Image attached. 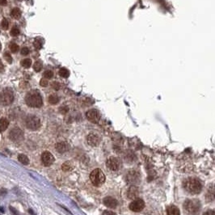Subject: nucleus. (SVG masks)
Wrapping results in <instances>:
<instances>
[{
    "instance_id": "1",
    "label": "nucleus",
    "mask_w": 215,
    "mask_h": 215,
    "mask_svg": "<svg viewBox=\"0 0 215 215\" xmlns=\"http://www.w3.org/2000/svg\"><path fill=\"white\" fill-rule=\"evenodd\" d=\"M184 189H185L187 193L190 194H198L201 193V189H202V185L199 179H196V178H189L184 181Z\"/></svg>"
},
{
    "instance_id": "2",
    "label": "nucleus",
    "mask_w": 215,
    "mask_h": 215,
    "mask_svg": "<svg viewBox=\"0 0 215 215\" xmlns=\"http://www.w3.org/2000/svg\"><path fill=\"white\" fill-rule=\"evenodd\" d=\"M27 105L32 108H41L43 104V100L41 94L37 91H31L25 96Z\"/></svg>"
},
{
    "instance_id": "3",
    "label": "nucleus",
    "mask_w": 215,
    "mask_h": 215,
    "mask_svg": "<svg viewBox=\"0 0 215 215\" xmlns=\"http://www.w3.org/2000/svg\"><path fill=\"white\" fill-rule=\"evenodd\" d=\"M184 209L188 215H197L201 209V202L198 200H186L184 203Z\"/></svg>"
},
{
    "instance_id": "4",
    "label": "nucleus",
    "mask_w": 215,
    "mask_h": 215,
    "mask_svg": "<svg viewBox=\"0 0 215 215\" xmlns=\"http://www.w3.org/2000/svg\"><path fill=\"white\" fill-rule=\"evenodd\" d=\"M90 179L92 184L96 187H100L105 182V175L99 168L93 170L90 175Z\"/></svg>"
},
{
    "instance_id": "5",
    "label": "nucleus",
    "mask_w": 215,
    "mask_h": 215,
    "mask_svg": "<svg viewBox=\"0 0 215 215\" xmlns=\"http://www.w3.org/2000/svg\"><path fill=\"white\" fill-rule=\"evenodd\" d=\"M14 100V93L11 88L3 89L0 93V104L3 106H8Z\"/></svg>"
},
{
    "instance_id": "6",
    "label": "nucleus",
    "mask_w": 215,
    "mask_h": 215,
    "mask_svg": "<svg viewBox=\"0 0 215 215\" xmlns=\"http://www.w3.org/2000/svg\"><path fill=\"white\" fill-rule=\"evenodd\" d=\"M25 125H26V127L28 130L35 131L41 127V121L36 116L29 115L27 117Z\"/></svg>"
},
{
    "instance_id": "7",
    "label": "nucleus",
    "mask_w": 215,
    "mask_h": 215,
    "mask_svg": "<svg viewBox=\"0 0 215 215\" xmlns=\"http://www.w3.org/2000/svg\"><path fill=\"white\" fill-rule=\"evenodd\" d=\"M9 137L14 142H20L24 140V132L20 130V128L16 127L11 130Z\"/></svg>"
},
{
    "instance_id": "8",
    "label": "nucleus",
    "mask_w": 215,
    "mask_h": 215,
    "mask_svg": "<svg viewBox=\"0 0 215 215\" xmlns=\"http://www.w3.org/2000/svg\"><path fill=\"white\" fill-rule=\"evenodd\" d=\"M144 207H145V202L143 201V200L139 199V198L135 199L130 204V209L134 212L141 211L144 209Z\"/></svg>"
},
{
    "instance_id": "9",
    "label": "nucleus",
    "mask_w": 215,
    "mask_h": 215,
    "mask_svg": "<svg viewBox=\"0 0 215 215\" xmlns=\"http://www.w3.org/2000/svg\"><path fill=\"white\" fill-rule=\"evenodd\" d=\"M106 165H107L108 168H109L112 171H116L119 170L121 163H120V160H118L117 158L109 157L107 160V162H106Z\"/></svg>"
},
{
    "instance_id": "10",
    "label": "nucleus",
    "mask_w": 215,
    "mask_h": 215,
    "mask_svg": "<svg viewBox=\"0 0 215 215\" xmlns=\"http://www.w3.org/2000/svg\"><path fill=\"white\" fill-rule=\"evenodd\" d=\"M54 157L52 154L49 151H45L41 155L42 163L45 167H50L54 163Z\"/></svg>"
},
{
    "instance_id": "11",
    "label": "nucleus",
    "mask_w": 215,
    "mask_h": 215,
    "mask_svg": "<svg viewBox=\"0 0 215 215\" xmlns=\"http://www.w3.org/2000/svg\"><path fill=\"white\" fill-rule=\"evenodd\" d=\"M86 117H87L88 121H90L92 123H98L100 118V113L96 109H91L87 112Z\"/></svg>"
},
{
    "instance_id": "12",
    "label": "nucleus",
    "mask_w": 215,
    "mask_h": 215,
    "mask_svg": "<svg viewBox=\"0 0 215 215\" xmlns=\"http://www.w3.org/2000/svg\"><path fill=\"white\" fill-rule=\"evenodd\" d=\"M88 143L92 146H97L100 142V138L97 134H91L88 136Z\"/></svg>"
},
{
    "instance_id": "13",
    "label": "nucleus",
    "mask_w": 215,
    "mask_h": 215,
    "mask_svg": "<svg viewBox=\"0 0 215 215\" xmlns=\"http://www.w3.org/2000/svg\"><path fill=\"white\" fill-rule=\"evenodd\" d=\"M104 204L108 208H116L117 206V201L112 197H107L104 199Z\"/></svg>"
},
{
    "instance_id": "14",
    "label": "nucleus",
    "mask_w": 215,
    "mask_h": 215,
    "mask_svg": "<svg viewBox=\"0 0 215 215\" xmlns=\"http://www.w3.org/2000/svg\"><path fill=\"white\" fill-rule=\"evenodd\" d=\"M55 148L59 153H65V152L68 151V150L70 149V146L67 142L61 141V142H58V143L56 144Z\"/></svg>"
},
{
    "instance_id": "15",
    "label": "nucleus",
    "mask_w": 215,
    "mask_h": 215,
    "mask_svg": "<svg viewBox=\"0 0 215 215\" xmlns=\"http://www.w3.org/2000/svg\"><path fill=\"white\" fill-rule=\"evenodd\" d=\"M138 195V190L136 187L134 186H131L130 188V189L128 190L127 193V196L130 199H136Z\"/></svg>"
},
{
    "instance_id": "16",
    "label": "nucleus",
    "mask_w": 215,
    "mask_h": 215,
    "mask_svg": "<svg viewBox=\"0 0 215 215\" xmlns=\"http://www.w3.org/2000/svg\"><path fill=\"white\" fill-rule=\"evenodd\" d=\"M167 215H180V212L178 207L175 205H171L167 209Z\"/></svg>"
},
{
    "instance_id": "17",
    "label": "nucleus",
    "mask_w": 215,
    "mask_h": 215,
    "mask_svg": "<svg viewBox=\"0 0 215 215\" xmlns=\"http://www.w3.org/2000/svg\"><path fill=\"white\" fill-rule=\"evenodd\" d=\"M8 126H9V122L6 118H2L0 119V133L5 131L7 129Z\"/></svg>"
},
{
    "instance_id": "18",
    "label": "nucleus",
    "mask_w": 215,
    "mask_h": 215,
    "mask_svg": "<svg viewBox=\"0 0 215 215\" xmlns=\"http://www.w3.org/2000/svg\"><path fill=\"white\" fill-rule=\"evenodd\" d=\"M11 16H12V18L16 19V20H18L20 16H21V12H20V10L19 8H13L12 10V12H11Z\"/></svg>"
},
{
    "instance_id": "19",
    "label": "nucleus",
    "mask_w": 215,
    "mask_h": 215,
    "mask_svg": "<svg viewBox=\"0 0 215 215\" xmlns=\"http://www.w3.org/2000/svg\"><path fill=\"white\" fill-rule=\"evenodd\" d=\"M18 160L20 162V163L24 164V165H28L29 163V160L28 158L25 155H23V154H20L18 155Z\"/></svg>"
},
{
    "instance_id": "20",
    "label": "nucleus",
    "mask_w": 215,
    "mask_h": 215,
    "mask_svg": "<svg viewBox=\"0 0 215 215\" xmlns=\"http://www.w3.org/2000/svg\"><path fill=\"white\" fill-rule=\"evenodd\" d=\"M137 173H135V171H130V173L127 175V179L129 182H134L136 181L137 179Z\"/></svg>"
},
{
    "instance_id": "21",
    "label": "nucleus",
    "mask_w": 215,
    "mask_h": 215,
    "mask_svg": "<svg viewBox=\"0 0 215 215\" xmlns=\"http://www.w3.org/2000/svg\"><path fill=\"white\" fill-rule=\"evenodd\" d=\"M72 168H73V164H72L71 162H70V161L65 162L62 166V169L65 171H70Z\"/></svg>"
},
{
    "instance_id": "22",
    "label": "nucleus",
    "mask_w": 215,
    "mask_h": 215,
    "mask_svg": "<svg viewBox=\"0 0 215 215\" xmlns=\"http://www.w3.org/2000/svg\"><path fill=\"white\" fill-rule=\"evenodd\" d=\"M59 75L62 78H68L70 76V71L66 68H61L59 70Z\"/></svg>"
},
{
    "instance_id": "23",
    "label": "nucleus",
    "mask_w": 215,
    "mask_h": 215,
    "mask_svg": "<svg viewBox=\"0 0 215 215\" xmlns=\"http://www.w3.org/2000/svg\"><path fill=\"white\" fill-rule=\"evenodd\" d=\"M42 45H43V41H42V40L41 38H36V40L34 41L33 42V45L36 50H40V49H41Z\"/></svg>"
},
{
    "instance_id": "24",
    "label": "nucleus",
    "mask_w": 215,
    "mask_h": 215,
    "mask_svg": "<svg viewBox=\"0 0 215 215\" xmlns=\"http://www.w3.org/2000/svg\"><path fill=\"white\" fill-rule=\"evenodd\" d=\"M42 67H43V65L41 61H36L33 65V69L36 72H40L42 70Z\"/></svg>"
},
{
    "instance_id": "25",
    "label": "nucleus",
    "mask_w": 215,
    "mask_h": 215,
    "mask_svg": "<svg viewBox=\"0 0 215 215\" xmlns=\"http://www.w3.org/2000/svg\"><path fill=\"white\" fill-rule=\"evenodd\" d=\"M21 65L24 68H29L32 66V60L29 59V58H25L21 62Z\"/></svg>"
},
{
    "instance_id": "26",
    "label": "nucleus",
    "mask_w": 215,
    "mask_h": 215,
    "mask_svg": "<svg viewBox=\"0 0 215 215\" xmlns=\"http://www.w3.org/2000/svg\"><path fill=\"white\" fill-rule=\"evenodd\" d=\"M58 101H59V99H58V97L57 96L52 95V96H50V97H49V102H50V104H58Z\"/></svg>"
},
{
    "instance_id": "27",
    "label": "nucleus",
    "mask_w": 215,
    "mask_h": 215,
    "mask_svg": "<svg viewBox=\"0 0 215 215\" xmlns=\"http://www.w3.org/2000/svg\"><path fill=\"white\" fill-rule=\"evenodd\" d=\"M19 34H20V30H19V28H17V27L12 28V31H11V35H12V36H18Z\"/></svg>"
},
{
    "instance_id": "28",
    "label": "nucleus",
    "mask_w": 215,
    "mask_h": 215,
    "mask_svg": "<svg viewBox=\"0 0 215 215\" xmlns=\"http://www.w3.org/2000/svg\"><path fill=\"white\" fill-rule=\"evenodd\" d=\"M10 50L12 53H16L19 50V46L15 43H12L10 45Z\"/></svg>"
},
{
    "instance_id": "29",
    "label": "nucleus",
    "mask_w": 215,
    "mask_h": 215,
    "mask_svg": "<svg viewBox=\"0 0 215 215\" xmlns=\"http://www.w3.org/2000/svg\"><path fill=\"white\" fill-rule=\"evenodd\" d=\"M54 76V73L51 70H46L44 73V77L45 79H51Z\"/></svg>"
},
{
    "instance_id": "30",
    "label": "nucleus",
    "mask_w": 215,
    "mask_h": 215,
    "mask_svg": "<svg viewBox=\"0 0 215 215\" xmlns=\"http://www.w3.org/2000/svg\"><path fill=\"white\" fill-rule=\"evenodd\" d=\"M4 58H5L7 62H9V63H12V56H11V54H9V53H8V52H6V53H5V54H4Z\"/></svg>"
},
{
    "instance_id": "31",
    "label": "nucleus",
    "mask_w": 215,
    "mask_h": 215,
    "mask_svg": "<svg viewBox=\"0 0 215 215\" xmlns=\"http://www.w3.org/2000/svg\"><path fill=\"white\" fill-rule=\"evenodd\" d=\"M1 25H2V28L3 29H7L8 27H9V22H8V20H7V19H3L2 21V24H1Z\"/></svg>"
},
{
    "instance_id": "32",
    "label": "nucleus",
    "mask_w": 215,
    "mask_h": 215,
    "mask_svg": "<svg viewBox=\"0 0 215 215\" xmlns=\"http://www.w3.org/2000/svg\"><path fill=\"white\" fill-rule=\"evenodd\" d=\"M209 197H213V199H215V187L213 189H209V195H207Z\"/></svg>"
},
{
    "instance_id": "33",
    "label": "nucleus",
    "mask_w": 215,
    "mask_h": 215,
    "mask_svg": "<svg viewBox=\"0 0 215 215\" xmlns=\"http://www.w3.org/2000/svg\"><path fill=\"white\" fill-rule=\"evenodd\" d=\"M48 84V80L45 79H42L40 82V85L41 86V87H47Z\"/></svg>"
},
{
    "instance_id": "34",
    "label": "nucleus",
    "mask_w": 215,
    "mask_h": 215,
    "mask_svg": "<svg viewBox=\"0 0 215 215\" xmlns=\"http://www.w3.org/2000/svg\"><path fill=\"white\" fill-rule=\"evenodd\" d=\"M29 54V50H28L27 47H24V48L21 50V54L24 56H26Z\"/></svg>"
},
{
    "instance_id": "35",
    "label": "nucleus",
    "mask_w": 215,
    "mask_h": 215,
    "mask_svg": "<svg viewBox=\"0 0 215 215\" xmlns=\"http://www.w3.org/2000/svg\"><path fill=\"white\" fill-rule=\"evenodd\" d=\"M52 88H54V90H56V91H58L60 88V85L58 83H56V82H54V83H53L52 84Z\"/></svg>"
},
{
    "instance_id": "36",
    "label": "nucleus",
    "mask_w": 215,
    "mask_h": 215,
    "mask_svg": "<svg viewBox=\"0 0 215 215\" xmlns=\"http://www.w3.org/2000/svg\"><path fill=\"white\" fill-rule=\"evenodd\" d=\"M102 215H117L114 212L110 211V210H105V211L103 212V214Z\"/></svg>"
},
{
    "instance_id": "37",
    "label": "nucleus",
    "mask_w": 215,
    "mask_h": 215,
    "mask_svg": "<svg viewBox=\"0 0 215 215\" xmlns=\"http://www.w3.org/2000/svg\"><path fill=\"white\" fill-rule=\"evenodd\" d=\"M203 215H215V211L209 209V210H207L205 213H204Z\"/></svg>"
},
{
    "instance_id": "38",
    "label": "nucleus",
    "mask_w": 215,
    "mask_h": 215,
    "mask_svg": "<svg viewBox=\"0 0 215 215\" xmlns=\"http://www.w3.org/2000/svg\"><path fill=\"white\" fill-rule=\"evenodd\" d=\"M3 70V65H2V61L0 60V73Z\"/></svg>"
},
{
    "instance_id": "39",
    "label": "nucleus",
    "mask_w": 215,
    "mask_h": 215,
    "mask_svg": "<svg viewBox=\"0 0 215 215\" xmlns=\"http://www.w3.org/2000/svg\"><path fill=\"white\" fill-rule=\"evenodd\" d=\"M6 4H7V0H0V5L3 6V5H6Z\"/></svg>"
},
{
    "instance_id": "40",
    "label": "nucleus",
    "mask_w": 215,
    "mask_h": 215,
    "mask_svg": "<svg viewBox=\"0 0 215 215\" xmlns=\"http://www.w3.org/2000/svg\"><path fill=\"white\" fill-rule=\"evenodd\" d=\"M0 49H1V43H0Z\"/></svg>"
}]
</instances>
